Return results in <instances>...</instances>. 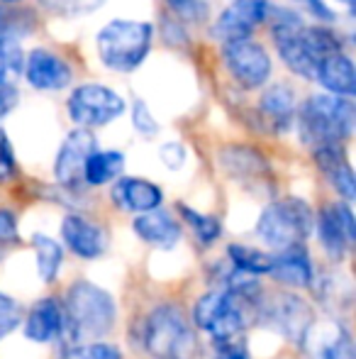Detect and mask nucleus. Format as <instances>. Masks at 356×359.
I'll use <instances>...</instances> for the list:
<instances>
[{
  "mask_svg": "<svg viewBox=\"0 0 356 359\" xmlns=\"http://www.w3.org/2000/svg\"><path fill=\"white\" fill-rule=\"evenodd\" d=\"M178 213L185 220V225L193 230V235L198 237L200 245H213L220 235H222V225H220L218 217L203 215L198 210L188 208V205H178Z\"/></svg>",
  "mask_w": 356,
  "mask_h": 359,
  "instance_id": "29",
  "label": "nucleus"
},
{
  "mask_svg": "<svg viewBox=\"0 0 356 359\" xmlns=\"http://www.w3.org/2000/svg\"><path fill=\"white\" fill-rule=\"evenodd\" d=\"M169 8L180 22H205L210 5L205 0H169Z\"/></svg>",
  "mask_w": 356,
  "mask_h": 359,
  "instance_id": "31",
  "label": "nucleus"
},
{
  "mask_svg": "<svg viewBox=\"0 0 356 359\" xmlns=\"http://www.w3.org/2000/svg\"><path fill=\"white\" fill-rule=\"evenodd\" d=\"M3 3H17V0H3Z\"/></svg>",
  "mask_w": 356,
  "mask_h": 359,
  "instance_id": "45",
  "label": "nucleus"
},
{
  "mask_svg": "<svg viewBox=\"0 0 356 359\" xmlns=\"http://www.w3.org/2000/svg\"><path fill=\"white\" fill-rule=\"evenodd\" d=\"M32 247L37 252V269H39V276L42 281L52 284L57 279L59 269H62V262H64V250L57 240L47 235H32Z\"/></svg>",
  "mask_w": 356,
  "mask_h": 359,
  "instance_id": "26",
  "label": "nucleus"
},
{
  "mask_svg": "<svg viewBox=\"0 0 356 359\" xmlns=\"http://www.w3.org/2000/svg\"><path fill=\"white\" fill-rule=\"evenodd\" d=\"M259 113H262L264 125L271 133H285L295 118V95L288 86L278 83L271 86L266 93L262 95L259 103Z\"/></svg>",
  "mask_w": 356,
  "mask_h": 359,
  "instance_id": "19",
  "label": "nucleus"
},
{
  "mask_svg": "<svg viewBox=\"0 0 356 359\" xmlns=\"http://www.w3.org/2000/svg\"><path fill=\"white\" fill-rule=\"evenodd\" d=\"M66 332V313L57 298H42L24 318V337L32 342H54Z\"/></svg>",
  "mask_w": 356,
  "mask_h": 359,
  "instance_id": "12",
  "label": "nucleus"
},
{
  "mask_svg": "<svg viewBox=\"0 0 356 359\" xmlns=\"http://www.w3.org/2000/svg\"><path fill=\"white\" fill-rule=\"evenodd\" d=\"M344 3H349V5H352V0H344Z\"/></svg>",
  "mask_w": 356,
  "mask_h": 359,
  "instance_id": "46",
  "label": "nucleus"
},
{
  "mask_svg": "<svg viewBox=\"0 0 356 359\" xmlns=\"http://www.w3.org/2000/svg\"><path fill=\"white\" fill-rule=\"evenodd\" d=\"M134 232H137L139 240H144L152 247H159V250H169V247H173L180 240V225L166 210L159 208L137 215Z\"/></svg>",
  "mask_w": 356,
  "mask_h": 359,
  "instance_id": "20",
  "label": "nucleus"
},
{
  "mask_svg": "<svg viewBox=\"0 0 356 359\" xmlns=\"http://www.w3.org/2000/svg\"><path fill=\"white\" fill-rule=\"evenodd\" d=\"M278 47V54L280 59L285 62V67L290 69L293 74H298L300 79H308V81H318V72H320V64L313 59V54L305 49L303 39L300 34L295 37H288V39H280L276 42Z\"/></svg>",
  "mask_w": 356,
  "mask_h": 359,
  "instance_id": "24",
  "label": "nucleus"
},
{
  "mask_svg": "<svg viewBox=\"0 0 356 359\" xmlns=\"http://www.w3.org/2000/svg\"><path fill=\"white\" fill-rule=\"evenodd\" d=\"M269 274L273 276L278 284L293 286V288L313 286V264H310V257L303 245L280 250L278 255L273 257V262H271Z\"/></svg>",
  "mask_w": 356,
  "mask_h": 359,
  "instance_id": "17",
  "label": "nucleus"
},
{
  "mask_svg": "<svg viewBox=\"0 0 356 359\" xmlns=\"http://www.w3.org/2000/svg\"><path fill=\"white\" fill-rule=\"evenodd\" d=\"M159 156H162V161L169 166V169H180L185 161V149H183V144H178V142H169L162 147Z\"/></svg>",
  "mask_w": 356,
  "mask_h": 359,
  "instance_id": "40",
  "label": "nucleus"
},
{
  "mask_svg": "<svg viewBox=\"0 0 356 359\" xmlns=\"http://www.w3.org/2000/svg\"><path fill=\"white\" fill-rule=\"evenodd\" d=\"M356 108L349 98L313 95L298 113V133L305 144H339L354 133Z\"/></svg>",
  "mask_w": 356,
  "mask_h": 359,
  "instance_id": "1",
  "label": "nucleus"
},
{
  "mask_svg": "<svg viewBox=\"0 0 356 359\" xmlns=\"http://www.w3.org/2000/svg\"><path fill=\"white\" fill-rule=\"evenodd\" d=\"M220 161L237 179H257V176L269 171L264 156L257 149H249V147H229L220 154Z\"/></svg>",
  "mask_w": 356,
  "mask_h": 359,
  "instance_id": "22",
  "label": "nucleus"
},
{
  "mask_svg": "<svg viewBox=\"0 0 356 359\" xmlns=\"http://www.w3.org/2000/svg\"><path fill=\"white\" fill-rule=\"evenodd\" d=\"M225 67L242 88H262L271 76V59L262 44L252 39L225 44Z\"/></svg>",
  "mask_w": 356,
  "mask_h": 359,
  "instance_id": "8",
  "label": "nucleus"
},
{
  "mask_svg": "<svg viewBox=\"0 0 356 359\" xmlns=\"http://www.w3.org/2000/svg\"><path fill=\"white\" fill-rule=\"evenodd\" d=\"M20 320H22V308L17 306V301L8 293H0V340L15 330Z\"/></svg>",
  "mask_w": 356,
  "mask_h": 359,
  "instance_id": "35",
  "label": "nucleus"
},
{
  "mask_svg": "<svg viewBox=\"0 0 356 359\" xmlns=\"http://www.w3.org/2000/svg\"><path fill=\"white\" fill-rule=\"evenodd\" d=\"M22 72V52L15 42L0 39V83H8L10 76Z\"/></svg>",
  "mask_w": 356,
  "mask_h": 359,
  "instance_id": "32",
  "label": "nucleus"
},
{
  "mask_svg": "<svg viewBox=\"0 0 356 359\" xmlns=\"http://www.w3.org/2000/svg\"><path fill=\"white\" fill-rule=\"evenodd\" d=\"M17 105V90L10 83H0V120Z\"/></svg>",
  "mask_w": 356,
  "mask_h": 359,
  "instance_id": "42",
  "label": "nucleus"
},
{
  "mask_svg": "<svg viewBox=\"0 0 356 359\" xmlns=\"http://www.w3.org/2000/svg\"><path fill=\"white\" fill-rule=\"evenodd\" d=\"M229 255V262L237 271L242 274H249V276H259V274H269L271 271V262L273 257L266 255L262 250H254V247H247V245H232L227 250Z\"/></svg>",
  "mask_w": 356,
  "mask_h": 359,
  "instance_id": "28",
  "label": "nucleus"
},
{
  "mask_svg": "<svg viewBox=\"0 0 356 359\" xmlns=\"http://www.w3.org/2000/svg\"><path fill=\"white\" fill-rule=\"evenodd\" d=\"M300 39H303L305 49L313 54V59L318 64H322L325 59L334 57V54H342V42H339V37L332 32V29L303 27V32H300Z\"/></svg>",
  "mask_w": 356,
  "mask_h": 359,
  "instance_id": "27",
  "label": "nucleus"
},
{
  "mask_svg": "<svg viewBox=\"0 0 356 359\" xmlns=\"http://www.w3.org/2000/svg\"><path fill=\"white\" fill-rule=\"evenodd\" d=\"M318 79L329 93L339 95V98H352L356 93L354 64H352V59L344 57V54H334V57L325 59V62L320 64Z\"/></svg>",
  "mask_w": 356,
  "mask_h": 359,
  "instance_id": "21",
  "label": "nucleus"
},
{
  "mask_svg": "<svg viewBox=\"0 0 356 359\" xmlns=\"http://www.w3.org/2000/svg\"><path fill=\"white\" fill-rule=\"evenodd\" d=\"M124 169V154L122 151H98L95 149L93 154L88 156L86 169H83V181L90 186H103L110 184L113 179H118Z\"/></svg>",
  "mask_w": 356,
  "mask_h": 359,
  "instance_id": "23",
  "label": "nucleus"
},
{
  "mask_svg": "<svg viewBox=\"0 0 356 359\" xmlns=\"http://www.w3.org/2000/svg\"><path fill=\"white\" fill-rule=\"evenodd\" d=\"M62 237L69 250L81 259H98L105 252V232L81 215L64 217Z\"/></svg>",
  "mask_w": 356,
  "mask_h": 359,
  "instance_id": "15",
  "label": "nucleus"
},
{
  "mask_svg": "<svg viewBox=\"0 0 356 359\" xmlns=\"http://www.w3.org/2000/svg\"><path fill=\"white\" fill-rule=\"evenodd\" d=\"M17 240V220L10 210L0 208V245H13Z\"/></svg>",
  "mask_w": 356,
  "mask_h": 359,
  "instance_id": "39",
  "label": "nucleus"
},
{
  "mask_svg": "<svg viewBox=\"0 0 356 359\" xmlns=\"http://www.w3.org/2000/svg\"><path fill=\"white\" fill-rule=\"evenodd\" d=\"M15 176V154L13 147H10L8 135L0 130V184L10 181Z\"/></svg>",
  "mask_w": 356,
  "mask_h": 359,
  "instance_id": "37",
  "label": "nucleus"
},
{
  "mask_svg": "<svg viewBox=\"0 0 356 359\" xmlns=\"http://www.w3.org/2000/svg\"><path fill=\"white\" fill-rule=\"evenodd\" d=\"M303 342L310 347L313 359H356L352 337L339 323H322L318 327L313 323Z\"/></svg>",
  "mask_w": 356,
  "mask_h": 359,
  "instance_id": "14",
  "label": "nucleus"
},
{
  "mask_svg": "<svg viewBox=\"0 0 356 359\" xmlns=\"http://www.w3.org/2000/svg\"><path fill=\"white\" fill-rule=\"evenodd\" d=\"M225 313H227V291L218 288V291H210L203 298H198V303L193 308V320L200 330L213 332L225 318Z\"/></svg>",
  "mask_w": 356,
  "mask_h": 359,
  "instance_id": "25",
  "label": "nucleus"
},
{
  "mask_svg": "<svg viewBox=\"0 0 356 359\" xmlns=\"http://www.w3.org/2000/svg\"><path fill=\"white\" fill-rule=\"evenodd\" d=\"M64 359H122L120 350L108 342H88V345L71 347Z\"/></svg>",
  "mask_w": 356,
  "mask_h": 359,
  "instance_id": "33",
  "label": "nucleus"
},
{
  "mask_svg": "<svg viewBox=\"0 0 356 359\" xmlns=\"http://www.w3.org/2000/svg\"><path fill=\"white\" fill-rule=\"evenodd\" d=\"M259 318H264L276 332L293 342H303L310 325L315 323L313 308L293 293H280V296L264 301L259 308Z\"/></svg>",
  "mask_w": 356,
  "mask_h": 359,
  "instance_id": "7",
  "label": "nucleus"
},
{
  "mask_svg": "<svg viewBox=\"0 0 356 359\" xmlns=\"http://www.w3.org/2000/svg\"><path fill=\"white\" fill-rule=\"evenodd\" d=\"M154 27L137 20H113L98 32V54L115 72H134L147 59Z\"/></svg>",
  "mask_w": 356,
  "mask_h": 359,
  "instance_id": "2",
  "label": "nucleus"
},
{
  "mask_svg": "<svg viewBox=\"0 0 356 359\" xmlns=\"http://www.w3.org/2000/svg\"><path fill=\"white\" fill-rule=\"evenodd\" d=\"M318 230H320V240H322L325 252H327L332 259L342 262L349 245H352L356 237L354 215H352V210H349V205H327V208L320 210Z\"/></svg>",
  "mask_w": 356,
  "mask_h": 359,
  "instance_id": "11",
  "label": "nucleus"
},
{
  "mask_svg": "<svg viewBox=\"0 0 356 359\" xmlns=\"http://www.w3.org/2000/svg\"><path fill=\"white\" fill-rule=\"evenodd\" d=\"M303 32V20H300L298 13L293 10H285V8H278L273 10V20H271V34H273L276 42L280 39H288V37H295V34Z\"/></svg>",
  "mask_w": 356,
  "mask_h": 359,
  "instance_id": "30",
  "label": "nucleus"
},
{
  "mask_svg": "<svg viewBox=\"0 0 356 359\" xmlns=\"http://www.w3.org/2000/svg\"><path fill=\"white\" fill-rule=\"evenodd\" d=\"M113 201L118 208L132 210V213H149L157 210L164 201V194L159 186L144 179H120L113 189Z\"/></svg>",
  "mask_w": 356,
  "mask_h": 359,
  "instance_id": "18",
  "label": "nucleus"
},
{
  "mask_svg": "<svg viewBox=\"0 0 356 359\" xmlns=\"http://www.w3.org/2000/svg\"><path fill=\"white\" fill-rule=\"evenodd\" d=\"M144 347L154 359H193L198 340L183 311L173 303H164L144 323Z\"/></svg>",
  "mask_w": 356,
  "mask_h": 359,
  "instance_id": "3",
  "label": "nucleus"
},
{
  "mask_svg": "<svg viewBox=\"0 0 356 359\" xmlns=\"http://www.w3.org/2000/svg\"><path fill=\"white\" fill-rule=\"evenodd\" d=\"M315 225V213L303 198H280L264 208L257 222V235L273 250L303 245Z\"/></svg>",
  "mask_w": 356,
  "mask_h": 359,
  "instance_id": "5",
  "label": "nucleus"
},
{
  "mask_svg": "<svg viewBox=\"0 0 356 359\" xmlns=\"http://www.w3.org/2000/svg\"><path fill=\"white\" fill-rule=\"evenodd\" d=\"M27 81L39 90H64L71 83V67L57 57L54 52L47 49H34L27 57V67H24Z\"/></svg>",
  "mask_w": 356,
  "mask_h": 359,
  "instance_id": "13",
  "label": "nucleus"
},
{
  "mask_svg": "<svg viewBox=\"0 0 356 359\" xmlns=\"http://www.w3.org/2000/svg\"><path fill=\"white\" fill-rule=\"evenodd\" d=\"M95 151V137L93 133L78 128L69 133L64 140L62 149L57 154V164H54V174L57 181L66 189H78L83 184V169H86L88 156Z\"/></svg>",
  "mask_w": 356,
  "mask_h": 359,
  "instance_id": "10",
  "label": "nucleus"
},
{
  "mask_svg": "<svg viewBox=\"0 0 356 359\" xmlns=\"http://www.w3.org/2000/svg\"><path fill=\"white\" fill-rule=\"evenodd\" d=\"M103 3V0H47L49 8L59 10V13H86V10H93L98 8V5Z\"/></svg>",
  "mask_w": 356,
  "mask_h": 359,
  "instance_id": "38",
  "label": "nucleus"
},
{
  "mask_svg": "<svg viewBox=\"0 0 356 359\" xmlns=\"http://www.w3.org/2000/svg\"><path fill=\"white\" fill-rule=\"evenodd\" d=\"M124 113V100L113 88L100 83L78 86L69 95V115L76 125L86 128H103Z\"/></svg>",
  "mask_w": 356,
  "mask_h": 359,
  "instance_id": "6",
  "label": "nucleus"
},
{
  "mask_svg": "<svg viewBox=\"0 0 356 359\" xmlns=\"http://www.w3.org/2000/svg\"><path fill=\"white\" fill-rule=\"evenodd\" d=\"M295 3H300L310 15H315L318 20H325V22H332L334 20V13L325 5V0H295Z\"/></svg>",
  "mask_w": 356,
  "mask_h": 359,
  "instance_id": "41",
  "label": "nucleus"
},
{
  "mask_svg": "<svg viewBox=\"0 0 356 359\" xmlns=\"http://www.w3.org/2000/svg\"><path fill=\"white\" fill-rule=\"evenodd\" d=\"M64 313L66 330L76 337H103L115 325L113 296L90 281H78L71 286Z\"/></svg>",
  "mask_w": 356,
  "mask_h": 359,
  "instance_id": "4",
  "label": "nucleus"
},
{
  "mask_svg": "<svg viewBox=\"0 0 356 359\" xmlns=\"http://www.w3.org/2000/svg\"><path fill=\"white\" fill-rule=\"evenodd\" d=\"M269 18V0H232L218 22L213 25V37L220 42H239Z\"/></svg>",
  "mask_w": 356,
  "mask_h": 359,
  "instance_id": "9",
  "label": "nucleus"
},
{
  "mask_svg": "<svg viewBox=\"0 0 356 359\" xmlns=\"http://www.w3.org/2000/svg\"><path fill=\"white\" fill-rule=\"evenodd\" d=\"M132 123H134V128H137V133L144 135V137H154V135L159 133V123L154 120V115L149 113L147 103H142V100H137V103H134Z\"/></svg>",
  "mask_w": 356,
  "mask_h": 359,
  "instance_id": "36",
  "label": "nucleus"
},
{
  "mask_svg": "<svg viewBox=\"0 0 356 359\" xmlns=\"http://www.w3.org/2000/svg\"><path fill=\"white\" fill-rule=\"evenodd\" d=\"M166 42H171V44H188V39L183 37V29H180V25H173V22H166Z\"/></svg>",
  "mask_w": 356,
  "mask_h": 359,
  "instance_id": "44",
  "label": "nucleus"
},
{
  "mask_svg": "<svg viewBox=\"0 0 356 359\" xmlns=\"http://www.w3.org/2000/svg\"><path fill=\"white\" fill-rule=\"evenodd\" d=\"M315 161L322 169V174L329 179V184L337 189V194L342 196L347 203H352L356 196V181L354 171L347 161V154L339 144H325L315 149Z\"/></svg>",
  "mask_w": 356,
  "mask_h": 359,
  "instance_id": "16",
  "label": "nucleus"
},
{
  "mask_svg": "<svg viewBox=\"0 0 356 359\" xmlns=\"http://www.w3.org/2000/svg\"><path fill=\"white\" fill-rule=\"evenodd\" d=\"M24 15L27 13L0 8V39H5V42H15V37L29 32V27H24Z\"/></svg>",
  "mask_w": 356,
  "mask_h": 359,
  "instance_id": "34",
  "label": "nucleus"
},
{
  "mask_svg": "<svg viewBox=\"0 0 356 359\" xmlns=\"http://www.w3.org/2000/svg\"><path fill=\"white\" fill-rule=\"evenodd\" d=\"M215 359H249V355L239 342H229V345H220Z\"/></svg>",
  "mask_w": 356,
  "mask_h": 359,
  "instance_id": "43",
  "label": "nucleus"
}]
</instances>
